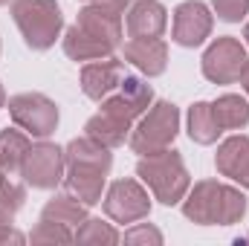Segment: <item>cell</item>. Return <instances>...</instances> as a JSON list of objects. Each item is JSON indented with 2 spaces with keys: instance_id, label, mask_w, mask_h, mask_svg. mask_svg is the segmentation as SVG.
I'll list each match as a JSON object with an SVG mask.
<instances>
[{
  "instance_id": "obj_12",
  "label": "cell",
  "mask_w": 249,
  "mask_h": 246,
  "mask_svg": "<svg viewBox=\"0 0 249 246\" xmlns=\"http://www.w3.org/2000/svg\"><path fill=\"white\" fill-rule=\"evenodd\" d=\"M122 78H124V67L116 55L87 61L81 67V93H84L90 102H102V99H107L113 90H119Z\"/></svg>"
},
{
  "instance_id": "obj_14",
  "label": "cell",
  "mask_w": 249,
  "mask_h": 246,
  "mask_svg": "<svg viewBox=\"0 0 249 246\" xmlns=\"http://www.w3.org/2000/svg\"><path fill=\"white\" fill-rule=\"evenodd\" d=\"M75 23L87 32H93L96 38H102L105 44H110L113 50L122 47V35H124V23H122V12L99 6V3H84L78 9Z\"/></svg>"
},
{
  "instance_id": "obj_20",
  "label": "cell",
  "mask_w": 249,
  "mask_h": 246,
  "mask_svg": "<svg viewBox=\"0 0 249 246\" xmlns=\"http://www.w3.org/2000/svg\"><path fill=\"white\" fill-rule=\"evenodd\" d=\"M212 113L220 130H244L249 124V99L238 93H223L212 102Z\"/></svg>"
},
{
  "instance_id": "obj_23",
  "label": "cell",
  "mask_w": 249,
  "mask_h": 246,
  "mask_svg": "<svg viewBox=\"0 0 249 246\" xmlns=\"http://www.w3.org/2000/svg\"><path fill=\"white\" fill-rule=\"evenodd\" d=\"M119 93H122L139 113H145V110L154 105V90H151V84L142 81L139 75H124L122 84H119Z\"/></svg>"
},
{
  "instance_id": "obj_30",
  "label": "cell",
  "mask_w": 249,
  "mask_h": 246,
  "mask_svg": "<svg viewBox=\"0 0 249 246\" xmlns=\"http://www.w3.org/2000/svg\"><path fill=\"white\" fill-rule=\"evenodd\" d=\"M241 87H244V93H247V99H249V58H247V64H244V70H241Z\"/></svg>"
},
{
  "instance_id": "obj_10",
  "label": "cell",
  "mask_w": 249,
  "mask_h": 246,
  "mask_svg": "<svg viewBox=\"0 0 249 246\" xmlns=\"http://www.w3.org/2000/svg\"><path fill=\"white\" fill-rule=\"evenodd\" d=\"M212 29H214V12L203 0H183L174 9V18H171V41L177 47H186V50L203 47L212 38Z\"/></svg>"
},
{
  "instance_id": "obj_5",
  "label": "cell",
  "mask_w": 249,
  "mask_h": 246,
  "mask_svg": "<svg viewBox=\"0 0 249 246\" xmlns=\"http://www.w3.org/2000/svg\"><path fill=\"white\" fill-rule=\"evenodd\" d=\"M99 113H93L87 124H84V136H90L93 142L105 145V148H119L130 139V130H133V122L142 116L122 93H110L107 99L99 102Z\"/></svg>"
},
{
  "instance_id": "obj_13",
  "label": "cell",
  "mask_w": 249,
  "mask_h": 246,
  "mask_svg": "<svg viewBox=\"0 0 249 246\" xmlns=\"http://www.w3.org/2000/svg\"><path fill=\"white\" fill-rule=\"evenodd\" d=\"M168 29V9L160 0H136L127 6L124 32L127 38H162Z\"/></svg>"
},
{
  "instance_id": "obj_18",
  "label": "cell",
  "mask_w": 249,
  "mask_h": 246,
  "mask_svg": "<svg viewBox=\"0 0 249 246\" xmlns=\"http://www.w3.org/2000/svg\"><path fill=\"white\" fill-rule=\"evenodd\" d=\"M90 206H84L75 194L70 191H61V194H53L44 209H41V220H53V223H61V226H70V229H78L90 214H87Z\"/></svg>"
},
{
  "instance_id": "obj_32",
  "label": "cell",
  "mask_w": 249,
  "mask_h": 246,
  "mask_svg": "<svg viewBox=\"0 0 249 246\" xmlns=\"http://www.w3.org/2000/svg\"><path fill=\"white\" fill-rule=\"evenodd\" d=\"M244 44H247V50H249V20H247V26H244Z\"/></svg>"
},
{
  "instance_id": "obj_9",
  "label": "cell",
  "mask_w": 249,
  "mask_h": 246,
  "mask_svg": "<svg viewBox=\"0 0 249 246\" xmlns=\"http://www.w3.org/2000/svg\"><path fill=\"white\" fill-rule=\"evenodd\" d=\"M151 191L142 185V180H133V177H124L116 183L107 185L105 191V214L113 220V223H136V220H145L151 214Z\"/></svg>"
},
{
  "instance_id": "obj_11",
  "label": "cell",
  "mask_w": 249,
  "mask_h": 246,
  "mask_svg": "<svg viewBox=\"0 0 249 246\" xmlns=\"http://www.w3.org/2000/svg\"><path fill=\"white\" fill-rule=\"evenodd\" d=\"M183 214L197 226H223V183L197 180L183 197Z\"/></svg>"
},
{
  "instance_id": "obj_4",
  "label": "cell",
  "mask_w": 249,
  "mask_h": 246,
  "mask_svg": "<svg viewBox=\"0 0 249 246\" xmlns=\"http://www.w3.org/2000/svg\"><path fill=\"white\" fill-rule=\"evenodd\" d=\"M177 133H180V107L174 102L160 99L139 116V122L133 124L127 145H130L133 154L151 157V154H160V151L171 148Z\"/></svg>"
},
{
  "instance_id": "obj_19",
  "label": "cell",
  "mask_w": 249,
  "mask_h": 246,
  "mask_svg": "<svg viewBox=\"0 0 249 246\" xmlns=\"http://www.w3.org/2000/svg\"><path fill=\"white\" fill-rule=\"evenodd\" d=\"M186 130H188V139L197 142V145H214L220 139V124L212 113V102H194L188 107V116H186Z\"/></svg>"
},
{
  "instance_id": "obj_2",
  "label": "cell",
  "mask_w": 249,
  "mask_h": 246,
  "mask_svg": "<svg viewBox=\"0 0 249 246\" xmlns=\"http://www.w3.org/2000/svg\"><path fill=\"white\" fill-rule=\"evenodd\" d=\"M136 177L151 191V197L162 206H180L191 188V174L183 162V154L174 148H165L151 157H139Z\"/></svg>"
},
{
  "instance_id": "obj_1",
  "label": "cell",
  "mask_w": 249,
  "mask_h": 246,
  "mask_svg": "<svg viewBox=\"0 0 249 246\" xmlns=\"http://www.w3.org/2000/svg\"><path fill=\"white\" fill-rule=\"evenodd\" d=\"M64 188L75 194L84 206H99L107 188V174L113 168L110 148L93 142L90 136H75L64 148Z\"/></svg>"
},
{
  "instance_id": "obj_21",
  "label": "cell",
  "mask_w": 249,
  "mask_h": 246,
  "mask_svg": "<svg viewBox=\"0 0 249 246\" xmlns=\"http://www.w3.org/2000/svg\"><path fill=\"white\" fill-rule=\"evenodd\" d=\"M32 136L26 130H20L18 124L15 127H3L0 130V168L6 174H20V165H23V157L29 151V142Z\"/></svg>"
},
{
  "instance_id": "obj_36",
  "label": "cell",
  "mask_w": 249,
  "mask_h": 246,
  "mask_svg": "<svg viewBox=\"0 0 249 246\" xmlns=\"http://www.w3.org/2000/svg\"><path fill=\"white\" fill-rule=\"evenodd\" d=\"M0 53H3V44H0Z\"/></svg>"
},
{
  "instance_id": "obj_25",
  "label": "cell",
  "mask_w": 249,
  "mask_h": 246,
  "mask_svg": "<svg viewBox=\"0 0 249 246\" xmlns=\"http://www.w3.org/2000/svg\"><path fill=\"white\" fill-rule=\"evenodd\" d=\"M23 203H26V183H18V180H12V174H6L0 180V206H6L9 211L18 214L23 209Z\"/></svg>"
},
{
  "instance_id": "obj_34",
  "label": "cell",
  "mask_w": 249,
  "mask_h": 246,
  "mask_svg": "<svg viewBox=\"0 0 249 246\" xmlns=\"http://www.w3.org/2000/svg\"><path fill=\"white\" fill-rule=\"evenodd\" d=\"M3 177H6V171H3V168H0V180H3Z\"/></svg>"
},
{
  "instance_id": "obj_26",
  "label": "cell",
  "mask_w": 249,
  "mask_h": 246,
  "mask_svg": "<svg viewBox=\"0 0 249 246\" xmlns=\"http://www.w3.org/2000/svg\"><path fill=\"white\" fill-rule=\"evenodd\" d=\"M124 244L130 246H162V232L154 226V223H133L127 232L122 235Z\"/></svg>"
},
{
  "instance_id": "obj_31",
  "label": "cell",
  "mask_w": 249,
  "mask_h": 246,
  "mask_svg": "<svg viewBox=\"0 0 249 246\" xmlns=\"http://www.w3.org/2000/svg\"><path fill=\"white\" fill-rule=\"evenodd\" d=\"M6 107V90H3V84H0V110Z\"/></svg>"
},
{
  "instance_id": "obj_3",
  "label": "cell",
  "mask_w": 249,
  "mask_h": 246,
  "mask_svg": "<svg viewBox=\"0 0 249 246\" xmlns=\"http://www.w3.org/2000/svg\"><path fill=\"white\" fill-rule=\"evenodd\" d=\"M12 20L29 50L47 53L55 47L64 32V12L55 0H12Z\"/></svg>"
},
{
  "instance_id": "obj_6",
  "label": "cell",
  "mask_w": 249,
  "mask_h": 246,
  "mask_svg": "<svg viewBox=\"0 0 249 246\" xmlns=\"http://www.w3.org/2000/svg\"><path fill=\"white\" fill-rule=\"evenodd\" d=\"M12 122L26 130L32 139H50L58 127V105L44 93H18L6 102Z\"/></svg>"
},
{
  "instance_id": "obj_28",
  "label": "cell",
  "mask_w": 249,
  "mask_h": 246,
  "mask_svg": "<svg viewBox=\"0 0 249 246\" xmlns=\"http://www.w3.org/2000/svg\"><path fill=\"white\" fill-rule=\"evenodd\" d=\"M6 244H26V235L15 229V211L0 206V246Z\"/></svg>"
},
{
  "instance_id": "obj_22",
  "label": "cell",
  "mask_w": 249,
  "mask_h": 246,
  "mask_svg": "<svg viewBox=\"0 0 249 246\" xmlns=\"http://www.w3.org/2000/svg\"><path fill=\"white\" fill-rule=\"evenodd\" d=\"M75 244L84 246H102V244H122V232L102 220V217H87L78 229H75Z\"/></svg>"
},
{
  "instance_id": "obj_24",
  "label": "cell",
  "mask_w": 249,
  "mask_h": 246,
  "mask_svg": "<svg viewBox=\"0 0 249 246\" xmlns=\"http://www.w3.org/2000/svg\"><path fill=\"white\" fill-rule=\"evenodd\" d=\"M29 241L32 244H75V232L53 220H38V226L29 232Z\"/></svg>"
},
{
  "instance_id": "obj_7",
  "label": "cell",
  "mask_w": 249,
  "mask_h": 246,
  "mask_svg": "<svg viewBox=\"0 0 249 246\" xmlns=\"http://www.w3.org/2000/svg\"><path fill=\"white\" fill-rule=\"evenodd\" d=\"M64 171H67V162H64V148L50 142V139H38L29 145L26 157H23V165H20V177L29 188H38V191H53L64 183Z\"/></svg>"
},
{
  "instance_id": "obj_33",
  "label": "cell",
  "mask_w": 249,
  "mask_h": 246,
  "mask_svg": "<svg viewBox=\"0 0 249 246\" xmlns=\"http://www.w3.org/2000/svg\"><path fill=\"white\" fill-rule=\"evenodd\" d=\"M9 3H12V0H0V6H9Z\"/></svg>"
},
{
  "instance_id": "obj_17",
  "label": "cell",
  "mask_w": 249,
  "mask_h": 246,
  "mask_svg": "<svg viewBox=\"0 0 249 246\" xmlns=\"http://www.w3.org/2000/svg\"><path fill=\"white\" fill-rule=\"evenodd\" d=\"M61 47H64V55H67L70 61H81V64L96 61V58H107V55H113V53H116L110 44H105V41H102V38H96L93 32L81 29L78 23H72V26H67V29H64Z\"/></svg>"
},
{
  "instance_id": "obj_15",
  "label": "cell",
  "mask_w": 249,
  "mask_h": 246,
  "mask_svg": "<svg viewBox=\"0 0 249 246\" xmlns=\"http://www.w3.org/2000/svg\"><path fill=\"white\" fill-rule=\"evenodd\" d=\"M214 168L220 177H229L241 188H249V136L235 133L223 139L214 154Z\"/></svg>"
},
{
  "instance_id": "obj_8",
  "label": "cell",
  "mask_w": 249,
  "mask_h": 246,
  "mask_svg": "<svg viewBox=\"0 0 249 246\" xmlns=\"http://www.w3.org/2000/svg\"><path fill=\"white\" fill-rule=\"evenodd\" d=\"M247 44L232 38V35H220L214 38L203 58H200V70L206 75V81L212 84H235L241 78V70L247 64Z\"/></svg>"
},
{
  "instance_id": "obj_35",
  "label": "cell",
  "mask_w": 249,
  "mask_h": 246,
  "mask_svg": "<svg viewBox=\"0 0 249 246\" xmlns=\"http://www.w3.org/2000/svg\"><path fill=\"white\" fill-rule=\"evenodd\" d=\"M244 244H249V235H247V238H244Z\"/></svg>"
},
{
  "instance_id": "obj_29",
  "label": "cell",
  "mask_w": 249,
  "mask_h": 246,
  "mask_svg": "<svg viewBox=\"0 0 249 246\" xmlns=\"http://www.w3.org/2000/svg\"><path fill=\"white\" fill-rule=\"evenodd\" d=\"M84 3H99V6H107V9H116V12H127L130 0H84Z\"/></svg>"
},
{
  "instance_id": "obj_27",
  "label": "cell",
  "mask_w": 249,
  "mask_h": 246,
  "mask_svg": "<svg viewBox=\"0 0 249 246\" xmlns=\"http://www.w3.org/2000/svg\"><path fill=\"white\" fill-rule=\"evenodd\" d=\"M212 12L223 23H241L249 15V0H212Z\"/></svg>"
},
{
  "instance_id": "obj_16",
  "label": "cell",
  "mask_w": 249,
  "mask_h": 246,
  "mask_svg": "<svg viewBox=\"0 0 249 246\" xmlns=\"http://www.w3.org/2000/svg\"><path fill=\"white\" fill-rule=\"evenodd\" d=\"M124 61L133 64L142 75L157 78L168 70V44L162 38H130L124 44Z\"/></svg>"
}]
</instances>
